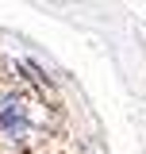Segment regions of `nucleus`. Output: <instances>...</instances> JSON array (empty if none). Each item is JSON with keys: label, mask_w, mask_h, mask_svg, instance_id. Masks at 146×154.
Masks as SVG:
<instances>
[{"label": "nucleus", "mask_w": 146, "mask_h": 154, "mask_svg": "<svg viewBox=\"0 0 146 154\" xmlns=\"http://www.w3.org/2000/svg\"><path fill=\"white\" fill-rule=\"evenodd\" d=\"M31 131H35V104L23 93H0V135L23 143Z\"/></svg>", "instance_id": "obj_1"}]
</instances>
